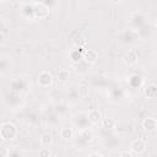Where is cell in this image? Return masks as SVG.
<instances>
[{
	"instance_id": "1",
	"label": "cell",
	"mask_w": 157,
	"mask_h": 157,
	"mask_svg": "<svg viewBox=\"0 0 157 157\" xmlns=\"http://www.w3.org/2000/svg\"><path fill=\"white\" fill-rule=\"evenodd\" d=\"M18 135V129L17 126L11 123V121H5L1 124L0 128V136L2 141H11L13 139H16Z\"/></svg>"
},
{
	"instance_id": "2",
	"label": "cell",
	"mask_w": 157,
	"mask_h": 157,
	"mask_svg": "<svg viewBox=\"0 0 157 157\" xmlns=\"http://www.w3.org/2000/svg\"><path fill=\"white\" fill-rule=\"evenodd\" d=\"M10 91H13V92H16V93H23V92H27L28 91V88H29V82H28V80L27 78H25V77H20V76H17V77H13L11 81H10Z\"/></svg>"
},
{
	"instance_id": "3",
	"label": "cell",
	"mask_w": 157,
	"mask_h": 157,
	"mask_svg": "<svg viewBox=\"0 0 157 157\" xmlns=\"http://www.w3.org/2000/svg\"><path fill=\"white\" fill-rule=\"evenodd\" d=\"M37 82H38L39 87H42V88H50L54 83V77H53L52 72H49L47 70H43L38 74Z\"/></svg>"
},
{
	"instance_id": "4",
	"label": "cell",
	"mask_w": 157,
	"mask_h": 157,
	"mask_svg": "<svg viewBox=\"0 0 157 157\" xmlns=\"http://www.w3.org/2000/svg\"><path fill=\"white\" fill-rule=\"evenodd\" d=\"M33 11H34V18L42 20V18H47L49 16L50 9L45 4H43L42 1H37L33 5Z\"/></svg>"
},
{
	"instance_id": "5",
	"label": "cell",
	"mask_w": 157,
	"mask_h": 157,
	"mask_svg": "<svg viewBox=\"0 0 157 157\" xmlns=\"http://www.w3.org/2000/svg\"><path fill=\"white\" fill-rule=\"evenodd\" d=\"M129 22H130V25H131L132 28L140 29V28H142L145 26L146 18H145L144 13H141V12H134V13H131V16L129 18Z\"/></svg>"
},
{
	"instance_id": "6",
	"label": "cell",
	"mask_w": 157,
	"mask_h": 157,
	"mask_svg": "<svg viewBox=\"0 0 157 157\" xmlns=\"http://www.w3.org/2000/svg\"><path fill=\"white\" fill-rule=\"evenodd\" d=\"M121 60H123V63H124L125 65H128V66H134V65L137 64V61H139V54H137L136 50L130 49V50H128L126 53H124V55L121 56Z\"/></svg>"
},
{
	"instance_id": "7",
	"label": "cell",
	"mask_w": 157,
	"mask_h": 157,
	"mask_svg": "<svg viewBox=\"0 0 157 157\" xmlns=\"http://www.w3.org/2000/svg\"><path fill=\"white\" fill-rule=\"evenodd\" d=\"M34 2H23L20 6V12L26 20H34V11H33Z\"/></svg>"
},
{
	"instance_id": "8",
	"label": "cell",
	"mask_w": 157,
	"mask_h": 157,
	"mask_svg": "<svg viewBox=\"0 0 157 157\" xmlns=\"http://www.w3.org/2000/svg\"><path fill=\"white\" fill-rule=\"evenodd\" d=\"M87 118H88V121H90L91 125H98V124L103 120L102 113H101V110L97 109V108L90 109V110L87 112Z\"/></svg>"
},
{
	"instance_id": "9",
	"label": "cell",
	"mask_w": 157,
	"mask_h": 157,
	"mask_svg": "<svg viewBox=\"0 0 157 157\" xmlns=\"http://www.w3.org/2000/svg\"><path fill=\"white\" fill-rule=\"evenodd\" d=\"M86 63H88L90 65H93V64H96L97 61H98V53H97V50H94V49H85V52H83V58H82Z\"/></svg>"
},
{
	"instance_id": "10",
	"label": "cell",
	"mask_w": 157,
	"mask_h": 157,
	"mask_svg": "<svg viewBox=\"0 0 157 157\" xmlns=\"http://www.w3.org/2000/svg\"><path fill=\"white\" fill-rule=\"evenodd\" d=\"M77 137H78V140H80L82 144H88V142H91L92 139H93V132H92V130L87 126V128L80 129Z\"/></svg>"
},
{
	"instance_id": "11",
	"label": "cell",
	"mask_w": 157,
	"mask_h": 157,
	"mask_svg": "<svg viewBox=\"0 0 157 157\" xmlns=\"http://www.w3.org/2000/svg\"><path fill=\"white\" fill-rule=\"evenodd\" d=\"M130 148H131V151L134 152V155H135V153H136V155H141V153H144V152L146 151V144H145L144 140L136 139V140H134V141L131 142Z\"/></svg>"
},
{
	"instance_id": "12",
	"label": "cell",
	"mask_w": 157,
	"mask_h": 157,
	"mask_svg": "<svg viewBox=\"0 0 157 157\" xmlns=\"http://www.w3.org/2000/svg\"><path fill=\"white\" fill-rule=\"evenodd\" d=\"M142 128L147 132H153L157 129V120L152 117H147L142 120Z\"/></svg>"
},
{
	"instance_id": "13",
	"label": "cell",
	"mask_w": 157,
	"mask_h": 157,
	"mask_svg": "<svg viewBox=\"0 0 157 157\" xmlns=\"http://www.w3.org/2000/svg\"><path fill=\"white\" fill-rule=\"evenodd\" d=\"M85 49H86V48H78V47H74V48L70 50V53H69V56H70L71 61H72V63H77V61H80V60H82Z\"/></svg>"
},
{
	"instance_id": "14",
	"label": "cell",
	"mask_w": 157,
	"mask_h": 157,
	"mask_svg": "<svg viewBox=\"0 0 157 157\" xmlns=\"http://www.w3.org/2000/svg\"><path fill=\"white\" fill-rule=\"evenodd\" d=\"M11 58L6 54H2L1 55V59H0V74L1 75H5L7 71H10V67H11Z\"/></svg>"
},
{
	"instance_id": "15",
	"label": "cell",
	"mask_w": 157,
	"mask_h": 157,
	"mask_svg": "<svg viewBox=\"0 0 157 157\" xmlns=\"http://www.w3.org/2000/svg\"><path fill=\"white\" fill-rule=\"evenodd\" d=\"M128 82H129L130 87H132V88H139V87L142 86L144 78H142V76H140L139 74H132V75L129 76Z\"/></svg>"
},
{
	"instance_id": "16",
	"label": "cell",
	"mask_w": 157,
	"mask_h": 157,
	"mask_svg": "<svg viewBox=\"0 0 157 157\" xmlns=\"http://www.w3.org/2000/svg\"><path fill=\"white\" fill-rule=\"evenodd\" d=\"M72 44L74 47H78V48H86L87 47V39L85 36H82L81 33H76L72 37Z\"/></svg>"
},
{
	"instance_id": "17",
	"label": "cell",
	"mask_w": 157,
	"mask_h": 157,
	"mask_svg": "<svg viewBox=\"0 0 157 157\" xmlns=\"http://www.w3.org/2000/svg\"><path fill=\"white\" fill-rule=\"evenodd\" d=\"M48 97H49L50 101H53L54 103H58V102H61V101H63L64 94H63L61 90H59V88H50V91H49V93H48Z\"/></svg>"
},
{
	"instance_id": "18",
	"label": "cell",
	"mask_w": 157,
	"mask_h": 157,
	"mask_svg": "<svg viewBox=\"0 0 157 157\" xmlns=\"http://www.w3.org/2000/svg\"><path fill=\"white\" fill-rule=\"evenodd\" d=\"M54 113L58 117H64L67 113V104L64 103L63 101L58 102V103H54Z\"/></svg>"
},
{
	"instance_id": "19",
	"label": "cell",
	"mask_w": 157,
	"mask_h": 157,
	"mask_svg": "<svg viewBox=\"0 0 157 157\" xmlns=\"http://www.w3.org/2000/svg\"><path fill=\"white\" fill-rule=\"evenodd\" d=\"M39 142H40V145L44 146V147H50V146L53 145V142H54V137H53V135H52L50 132H44V134L40 135Z\"/></svg>"
},
{
	"instance_id": "20",
	"label": "cell",
	"mask_w": 157,
	"mask_h": 157,
	"mask_svg": "<svg viewBox=\"0 0 157 157\" xmlns=\"http://www.w3.org/2000/svg\"><path fill=\"white\" fill-rule=\"evenodd\" d=\"M144 93H145V96H146L147 98H156V97H157V85L150 83V85L145 86Z\"/></svg>"
},
{
	"instance_id": "21",
	"label": "cell",
	"mask_w": 157,
	"mask_h": 157,
	"mask_svg": "<svg viewBox=\"0 0 157 157\" xmlns=\"http://www.w3.org/2000/svg\"><path fill=\"white\" fill-rule=\"evenodd\" d=\"M59 135L63 140H71L74 137V130L71 128H67V126H64L60 129L59 131Z\"/></svg>"
},
{
	"instance_id": "22",
	"label": "cell",
	"mask_w": 157,
	"mask_h": 157,
	"mask_svg": "<svg viewBox=\"0 0 157 157\" xmlns=\"http://www.w3.org/2000/svg\"><path fill=\"white\" fill-rule=\"evenodd\" d=\"M56 78H58V81L61 82V83L67 82L69 78H70V72H69V70H67V69H60V70L58 71V74H56Z\"/></svg>"
},
{
	"instance_id": "23",
	"label": "cell",
	"mask_w": 157,
	"mask_h": 157,
	"mask_svg": "<svg viewBox=\"0 0 157 157\" xmlns=\"http://www.w3.org/2000/svg\"><path fill=\"white\" fill-rule=\"evenodd\" d=\"M88 94H90V87H88V85H85V83L78 85V87H77V96L81 97V98H85Z\"/></svg>"
},
{
	"instance_id": "24",
	"label": "cell",
	"mask_w": 157,
	"mask_h": 157,
	"mask_svg": "<svg viewBox=\"0 0 157 157\" xmlns=\"http://www.w3.org/2000/svg\"><path fill=\"white\" fill-rule=\"evenodd\" d=\"M102 125H103V128H105V129H114V128L117 126V121H115L113 118L107 117V118H103Z\"/></svg>"
},
{
	"instance_id": "25",
	"label": "cell",
	"mask_w": 157,
	"mask_h": 157,
	"mask_svg": "<svg viewBox=\"0 0 157 157\" xmlns=\"http://www.w3.org/2000/svg\"><path fill=\"white\" fill-rule=\"evenodd\" d=\"M40 1H42L43 4H45L50 10L56 6V0H40Z\"/></svg>"
},
{
	"instance_id": "26",
	"label": "cell",
	"mask_w": 157,
	"mask_h": 157,
	"mask_svg": "<svg viewBox=\"0 0 157 157\" xmlns=\"http://www.w3.org/2000/svg\"><path fill=\"white\" fill-rule=\"evenodd\" d=\"M38 153H39V156H50L52 155V152L49 151V147H44V146L39 150Z\"/></svg>"
},
{
	"instance_id": "27",
	"label": "cell",
	"mask_w": 157,
	"mask_h": 157,
	"mask_svg": "<svg viewBox=\"0 0 157 157\" xmlns=\"http://www.w3.org/2000/svg\"><path fill=\"white\" fill-rule=\"evenodd\" d=\"M119 155H120V156H132L134 152H132V151H131V152H120Z\"/></svg>"
},
{
	"instance_id": "28",
	"label": "cell",
	"mask_w": 157,
	"mask_h": 157,
	"mask_svg": "<svg viewBox=\"0 0 157 157\" xmlns=\"http://www.w3.org/2000/svg\"><path fill=\"white\" fill-rule=\"evenodd\" d=\"M110 4H114V5H118V4H120L123 0H108Z\"/></svg>"
},
{
	"instance_id": "29",
	"label": "cell",
	"mask_w": 157,
	"mask_h": 157,
	"mask_svg": "<svg viewBox=\"0 0 157 157\" xmlns=\"http://www.w3.org/2000/svg\"><path fill=\"white\" fill-rule=\"evenodd\" d=\"M90 156H103V153H101V152H92V153H90Z\"/></svg>"
},
{
	"instance_id": "30",
	"label": "cell",
	"mask_w": 157,
	"mask_h": 157,
	"mask_svg": "<svg viewBox=\"0 0 157 157\" xmlns=\"http://www.w3.org/2000/svg\"><path fill=\"white\" fill-rule=\"evenodd\" d=\"M155 23H156V27H157V18H156V22Z\"/></svg>"
}]
</instances>
